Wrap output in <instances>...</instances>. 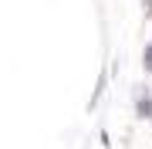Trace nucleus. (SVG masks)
I'll list each match as a JSON object with an SVG mask.
<instances>
[{
	"label": "nucleus",
	"mask_w": 152,
	"mask_h": 149,
	"mask_svg": "<svg viewBox=\"0 0 152 149\" xmlns=\"http://www.w3.org/2000/svg\"><path fill=\"white\" fill-rule=\"evenodd\" d=\"M135 119H152V92L149 85H135Z\"/></svg>",
	"instance_id": "f257e3e1"
},
{
	"label": "nucleus",
	"mask_w": 152,
	"mask_h": 149,
	"mask_svg": "<svg viewBox=\"0 0 152 149\" xmlns=\"http://www.w3.org/2000/svg\"><path fill=\"white\" fill-rule=\"evenodd\" d=\"M105 85H108V75H102V78H98V85H95V92H91V102H88V109H95V105L102 102V92H105Z\"/></svg>",
	"instance_id": "f03ea898"
},
{
	"label": "nucleus",
	"mask_w": 152,
	"mask_h": 149,
	"mask_svg": "<svg viewBox=\"0 0 152 149\" xmlns=\"http://www.w3.org/2000/svg\"><path fill=\"white\" fill-rule=\"evenodd\" d=\"M142 71H145V75H152V41L145 44V51H142Z\"/></svg>",
	"instance_id": "7ed1b4c3"
},
{
	"label": "nucleus",
	"mask_w": 152,
	"mask_h": 149,
	"mask_svg": "<svg viewBox=\"0 0 152 149\" xmlns=\"http://www.w3.org/2000/svg\"><path fill=\"white\" fill-rule=\"evenodd\" d=\"M142 10H145V17L152 21V0H142Z\"/></svg>",
	"instance_id": "20e7f679"
}]
</instances>
